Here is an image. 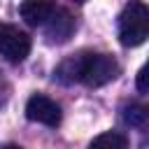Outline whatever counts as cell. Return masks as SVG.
Returning a JSON list of instances; mask_svg holds the SVG:
<instances>
[{
    "instance_id": "4",
    "label": "cell",
    "mask_w": 149,
    "mask_h": 149,
    "mask_svg": "<svg viewBox=\"0 0 149 149\" xmlns=\"http://www.w3.org/2000/svg\"><path fill=\"white\" fill-rule=\"evenodd\" d=\"M26 116H28V121H35V123H44L49 128H56L61 123V107L49 95L35 93L26 102Z\"/></svg>"
},
{
    "instance_id": "7",
    "label": "cell",
    "mask_w": 149,
    "mask_h": 149,
    "mask_svg": "<svg viewBox=\"0 0 149 149\" xmlns=\"http://www.w3.org/2000/svg\"><path fill=\"white\" fill-rule=\"evenodd\" d=\"M88 149H128V140L116 130H107V133H100L88 144Z\"/></svg>"
},
{
    "instance_id": "1",
    "label": "cell",
    "mask_w": 149,
    "mask_h": 149,
    "mask_svg": "<svg viewBox=\"0 0 149 149\" xmlns=\"http://www.w3.org/2000/svg\"><path fill=\"white\" fill-rule=\"evenodd\" d=\"M149 37V7L142 0H130L119 14V42L123 47H140Z\"/></svg>"
},
{
    "instance_id": "6",
    "label": "cell",
    "mask_w": 149,
    "mask_h": 149,
    "mask_svg": "<svg viewBox=\"0 0 149 149\" xmlns=\"http://www.w3.org/2000/svg\"><path fill=\"white\" fill-rule=\"evenodd\" d=\"M58 7L51 2V0H23L19 12H21V19L28 23V26H44L54 12Z\"/></svg>"
},
{
    "instance_id": "3",
    "label": "cell",
    "mask_w": 149,
    "mask_h": 149,
    "mask_svg": "<svg viewBox=\"0 0 149 149\" xmlns=\"http://www.w3.org/2000/svg\"><path fill=\"white\" fill-rule=\"evenodd\" d=\"M30 54V37L16 26H0V56L9 63H21Z\"/></svg>"
},
{
    "instance_id": "10",
    "label": "cell",
    "mask_w": 149,
    "mask_h": 149,
    "mask_svg": "<svg viewBox=\"0 0 149 149\" xmlns=\"http://www.w3.org/2000/svg\"><path fill=\"white\" fill-rule=\"evenodd\" d=\"M0 149H23V147H19V144H2Z\"/></svg>"
},
{
    "instance_id": "5",
    "label": "cell",
    "mask_w": 149,
    "mask_h": 149,
    "mask_svg": "<svg viewBox=\"0 0 149 149\" xmlns=\"http://www.w3.org/2000/svg\"><path fill=\"white\" fill-rule=\"evenodd\" d=\"M72 33H74V16L68 9H63V7H58L54 12V16L44 23V37H47L49 44L68 42L72 37Z\"/></svg>"
},
{
    "instance_id": "9",
    "label": "cell",
    "mask_w": 149,
    "mask_h": 149,
    "mask_svg": "<svg viewBox=\"0 0 149 149\" xmlns=\"http://www.w3.org/2000/svg\"><path fill=\"white\" fill-rule=\"evenodd\" d=\"M135 84H137V91H149V61H147V63L140 68Z\"/></svg>"
},
{
    "instance_id": "2",
    "label": "cell",
    "mask_w": 149,
    "mask_h": 149,
    "mask_svg": "<svg viewBox=\"0 0 149 149\" xmlns=\"http://www.w3.org/2000/svg\"><path fill=\"white\" fill-rule=\"evenodd\" d=\"M116 74H119V63L114 56H109V54H81V74H79L81 84L98 88V86H105L107 81L116 79Z\"/></svg>"
},
{
    "instance_id": "8",
    "label": "cell",
    "mask_w": 149,
    "mask_h": 149,
    "mask_svg": "<svg viewBox=\"0 0 149 149\" xmlns=\"http://www.w3.org/2000/svg\"><path fill=\"white\" fill-rule=\"evenodd\" d=\"M147 119H149V105L144 102H130L123 109V121L128 126H142Z\"/></svg>"
},
{
    "instance_id": "11",
    "label": "cell",
    "mask_w": 149,
    "mask_h": 149,
    "mask_svg": "<svg viewBox=\"0 0 149 149\" xmlns=\"http://www.w3.org/2000/svg\"><path fill=\"white\" fill-rule=\"evenodd\" d=\"M74 2H79V5H81V2H86V0H74Z\"/></svg>"
}]
</instances>
